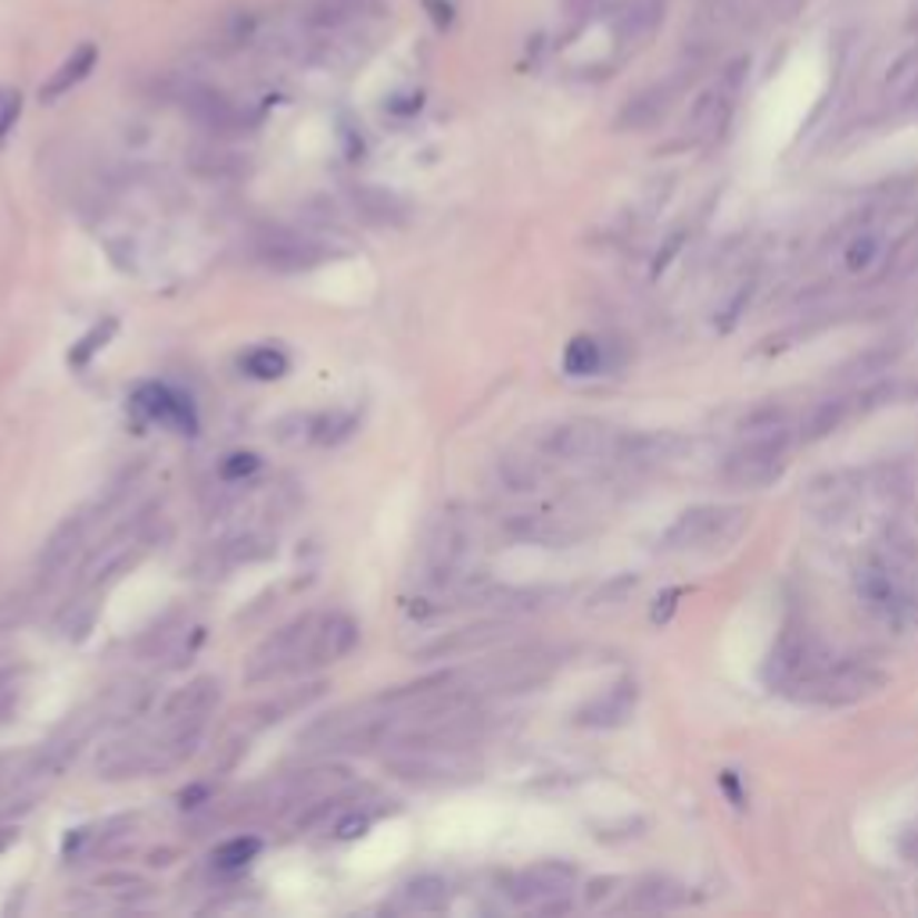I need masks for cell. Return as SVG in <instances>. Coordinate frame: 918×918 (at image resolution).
I'll list each match as a JSON object with an SVG mask.
<instances>
[{
  "label": "cell",
  "instance_id": "cell-1",
  "mask_svg": "<svg viewBox=\"0 0 918 918\" xmlns=\"http://www.w3.org/2000/svg\"><path fill=\"white\" fill-rule=\"evenodd\" d=\"M905 567H911V550L908 545H890V553L868 556L853 574V589H858V600L868 610V618H876L886 628H908L918 614V600L908 585Z\"/></svg>",
  "mask_w": 918,
  "mask_h": 918
},
{
  "label": "cell",
  "instance_id": "cell-2",
  "mask_svg": "<svg viewBox=\"0 0 918 918\" xmlns=\"http://www.w3.org/2000/svg\"><path fill=\"white\" fill-rule=\"evenodd\" d=\"M886 689V674L865 660H840L815 671L808 682L793 689V697L815 707H853L861 700H872Z\"/></svg>",
  "mask_w": 918,
  "mask_h": 918
},
{
  "label": "cell",
  "instance_id": "cell-3",
  "mask_svg": "<svg viewBox=\"0 0 918 918\" xmlns=\"http://www.w3.org/2000/svg\"><path fill=\"white\" fill-rule=\"evenodd\" d=\"M747 527V510L743 506H692L674 517V524L660 535V550L664 553H682V550H714V545H729L739 531Z\"/></svg>",
  "mask_w": 918,
  "mask_h": 918
},
{
  "label": "cell",
  "instance_id": "cell-4",
  "mask_svg": "<svg viewBox=\"0 0 918 918\" xmlns=\"http://www.w3.org/2000/svg\"><path fill=\"white\" fill-rule=\"evenodd\" d=\"M316 618L302 614L292 624L277 628L248 660V682H273L280 674H295L309 668V642H313Z\"/></svg>",
  "mask_w": 918,
  "mask_h": 918
},
{
  "label": "cell",
  "instance_id": "cell-5",
  "mask_svg": "<svg viewBox=\"0 0 918 918\" xmlns=\"http://www.w3.org/2000/svg\"><path fill=\"white\" fill-rule=\"evenodd\" d=\"M789 434L768 438H739V445L721 460V477L736 488H764L786 474Z\"/></svg>",
  "mask_w": 918,
  "mask_h": 918
},
{
  "label": "cell",
  "instance_id": "cell-6",
  "mask_svg": "<svg viewBox=\"0 0 918 918\" xmlns=\"http://www.w3.org/2000/svg\"><path fill=\"white\" fill-rule=\"evenodd\" d=\"M388 771L402 782L424 786V789H445V786H463L477 779L474 761H466L463 750H395L388 761Z\"/></svg>",
  "mask_w": 918,
  "mask_h": 918
},
{
  "label": "cell",
  "instance_id": "cell-7",
  "mask_svg": "<svg viewBox=\"0 0 918 918\" xmlns=\"http://www.w3.org/2000/svg\"><path fill=\"white\" fill-rule=\"evenodd\" d=\"M618 438L621 434L610 424L592 421V416H574V421L553 424L545 431L539 438V448H542V456L560 460V463H585V460L614 456Z\"/></svg>",
  "mask_w": 918,
  "mask_h": 918
},
{
  "label": "cell",
  "instance_id": "cell-8",
  "mask_svg": "<svg viewBox=\"0 0 918 918\" xmlns=\"http://www.w3.org/2000/svg\"><path fill=\"white\" fill-rule=\"evenodd\" d=\"M255 255L277 273H305V269L324 266L334 255V248L309 234H302V230L266 227L259 234V240H255Z\"/></svg>",
  "mask_w": 918,
  "mask_h": 918
},
{
  "label": "cell",
  "instance_id": "cell-9",
  "mask_svg": "<svg viewBox=\"0 0 918 918\" xmlns=\"http://www.w3.org/2000/svg\"><path fill=\"white\" fill-rule=\"evenodd\" d=\"M826 650L818 646L811 632H786L779 639V646L771 650L768 664H764V682L771 689H786L793 692L797 685H803L815 671L826 668Z\"/></svg>",
  "mask_w": 918,
  "mask_h": 918
},
{
  "label": "cell",
  "instance_id": "cell-10",
  "mask_svg": "<svg viewBox=\"0 0 918 918\" xmlns=\"http://www.w3.org/2000/svg\"><path fill=\"white\" fill-rule=\"evenodd\" d=\"M743 79H747V61H736V66L724 69V76L714 87H707L700 98L692 101V108H689V137L692 140H714L724 134Z\"/></svg>",
  "mask_w": 918,
  "mask_h": 918
},
{
  "label": "cell",
  "instance_id": "cell-11",
  "mask_svg": "<svg viewBox=\"0 0 918 918\" xmlns=\"http://www.w3.org/2000/svg\"><path fill=\"white\" fill-rule=\"evenodd\" d=\"M574 879H578L574 865L542 861V865L524 868V872H517V876H510L506 894H510V900H517V905H524V908H542L545 900L571 894Z\"/></svg>",
  "mask_w": 918,
  "mask_h": 918
},
{
  "label": "cell",
  "instance_id": "cell-12",
  "mask_svg": "<svg viewBox=\"0 0 918 918\" xmlns=\"http://www.w3.org/2000/svg\"><path fill=\"white\" fill-rule=\"evenodd\" d=\"M503 639H506V621L466 624V628H456V632H445L438 639H431L427 646H421L413 653V660H453V657L474 653V650H488Z\"/></svg>",
  "mask_w": 918,
  "mask_h": 918
},
{
  "label": "cell",
  "instance_id": "cell-13",
  "mask_svg": "<svg viewBox=\"0 0 918 918\" xmlns=\"http://www.w3.org/2000/svg\"><path fill=\"white\" fill-rule=\"evenodd\" d=\"M685 448V438L674 431H635V434H621L614 445V460H621L624 466H660L671 463Z\"/></svg>",
  "mask_w": 918,
  "mask_h": 918
},
{
  "label": "cell",
  "instance_id": "cell-14",
  "mask_svg": "<svg viewBox=\"0 0 918 918\" xmlns=\"http://www.w3.org/2000/svg\"><path fill=\"white\" fill-rule=\"evenodd\" d=\"M184 108H187V116L195 119L198 126H205V130H213V134H230V130H240V111L237 105L227 98V93H219L213 87H201V83H190L184 90Z\"/></svg>",
  "mask_w": 918,
  "mask_h": 918
},
{
  "label": "cell",
  "instance_id": "cell-15",
  "mask_svg": "<svg viewBox=\"0 0 918 918\" xmlns=\"http://www.w3.org/2000/svg\"><path fill=\"white\" fill-rule=\"evenodd\" d=\"M603 11L618 40L635 43L657 29L660 14H664V0H603Z\"/></svg>",
  "mask_w": 918,
  "mask_h": 918
},
{
  "label": "cell",
  "instance_id": "cell-16",
  "mask_svg": "<svg viewBox=\"0 0 918 918\" xmlns=\"http://www.w3.org/2000/svg\"><path fill=\"white\" fill-rule=\"evenodd\" d=\"M359 646V624L348 614H330L313 628L309 642V664H334V660H345L352 650Z\"/></svg>",
  "mask_w": 918,
  "mask_h": 918
},
{
  "label": "cell",
  "instance_id": "cell-17",
  "mask_svg": "<svg viewBox=\"0 0 918 918\" xmlns=\"http://www.w3.org/2000/svg\"><path fill=\"white\" fill-rule=\"evenodd\" d=\"M635 711V682H618L610 685L603 697L589 700L582 711L574 714V721L582 729H621V724L632 718Z\"/></svg>",
  "mask_w": 918,
  "mask_h": 918
},
{
  "label": "cell",
  "instance_id": "cell-18",
  "mask_svg": "<svg viewBox=\"0 0 918 918\" xmlns=\"http://www.w3.org/2000/svg\"><path fill=\"white\" fill-rule=\"evenodd\" d=\"M83 531H87L83 513H69V517L51 531V539H47L40 550V578H55L69 567L72 556L79 553V545H83Z\"/></svg>",
  "mask_w": 918,
  "mask_h": 918
},
{
  "label": "cell",
  "instance_id": "cell-19",
  "mask_svg": "<svg viewBox=\"0 0 918 918\" xmlns=\"http://www.w3.org/2000/svg\"><path fill=\"white\" fill-rule=\"evenodd\" d=\"M219 700V682L216 679H195L190 685L176 689L172 697L162 707V721L176 724V721H205V714L213 711Z\"/></svg>",
  "mask_w": 918,
  "mask_h": 918
},
{
  "label": "cell",
  "instance_id": "cell-20",
  "mask_svg": "<svg viewBox=\"0 0 918 918\" xmlns=\"http://www.w3.org/2000/svg\"><path fill=\"white\" fill-rule=\"evenodd\" d=\"M151 764V743L140 739H116L98 753V776L116 782V779H134Z\"/></svg>",
  "mask_w": 918,
  "mask_h": 918
},
{
  "label": "cell",
  "instance_id": "cell-21",
  "mask_svg": "<svg viewBox=\"0 0 918 918\" xmlns=\"http://www.w3.org/2000/svg\"><path fill=\"white\" fill-rule=\"evenodd\" d=\"M674 90H679V83H657L650 90L635 93V98L621 108L618 126L621 130H646V126H657L660 119L668 116V108L674 101Z\"/></svg>",
  "mask_w": 918,
  "mask_h": 918
},
{
  "label": "cell",
  "instance_id": "cell-22",
  "mask_svg": "<svg viewBox=\"0 0 918 918\" xmlns=\"http://www.w3.org/2000/svg\"><path fill=\"white\" fill-rule=\"evenodd\" d=\"M93 66H98V47H93V43H79L76 51L51 72V79H47V83L40 87V101L66 98L72 87H79L93 72Z\"/></svg>",
  "mask_w": 918,
  "mask_h": 918
},
{
  "label": "cell",
  "instance_id": "cell-23",
  "mask_svg": "<svg viewBox=\"0 0 918 918\" xmlns=\"http://www.w3.org/2000/svg\"><path fill=\"white\" fill-rule=\"evenodd\" d=\"M853 413V395H836V398H821L808 409V416L800 421V442H821L829 438L832 431H840L847 424V416Z\"/></svg>",
  "mask_w": 918,
  "mask_h": 918
},
{
  "label": "cell",
  "instance_id": "cell-24",
  "mask_svg": "<svg viewBox=\"0 0 918 918\" xmlns=\"http://www.w3.org/2000/svg\"><path fill=\"white\" fill-rule=\"evenodd\" d=\"M352 201H356L359 216L366 223H374V227H402V223H406V201L384 187L363 184L352 190Z\"/></svg>",
  "mask_w": 918,
  "mask_h": 918
},
{
  "label": "cell",
  "instance_id": "cell-25",
  "mask_svg": "<svg viewBox=\"0 0 918 918\" xmlns=\"http://www.w3.org/2000/svg\"><path fill=\"white\" fill-rule=\"evenodd\" d=\"M137 409L148 416V421H162V424H187V427H195V421H190V409H187V402L180 395H172L169 388H162V384H144V388L137 392Z\"/></svg>",
  "mask_w": 918,
  "mask_h": 918
},
{
  "label": "cell",
  "instance_id": "cell-26",
  "mask_svg": "<svg viewBox=\"0 0 918 918\" xmlns=\"http://www.w3.org/2000/svg\"><path fill=\"white\" fill-rule=\"evenodd\" d=\"M882 98L890 105L918 101V47L905 51L890 66V72H886V83H882Z\"/></svg>",
  "mask_w": 918,
  "mask_h": 918
},
{
  "label": "cell",
  "instance_id": "cell-27",
  "mask_svg": "<svg viewBox=\"0 0 918 918\" xmlns=\"http://www.w3.org/2000/svg\"><path fill=\"white\" fill-rule=\"evenodd\" d=\"M628 905H632L635 911H671V908L685 905V890L679 882L653 876V879H642L635 886V894H632Z\"/></svg>",
  "mask_w": 918,
  "mask_h": 918
},
{
  "label": "cell",
  "instance_id": "cell-28",
  "mask_svg": "<svg viewBox=\"0 0 918 918\" xmlns=\"http://www.w3.org/2000/svg\"><path fill=\"white\" fill-rule=\"evenodd\" d=\"M603 345L595 342L589 334H578L563 348V369H567L571 377H595L603 369Z\"/></svg>",
  "mask_w": 918,
  "mask_h": 918
},
{
  "label": "cell",
  "instance_id": "cell-29",
  "mask_svg": "<svg viewBox=\"0 0 918 918\" xmlns=\"http://www.w3.org/2000/svg\"><path fill=\"white\" fill-rule=\"evenodd\" d=\"M402 900L413 911H442L448 905V882L442 876H416L402 886Z\"/></svg>",
  "mask_w": 918,
  "mask_h": 918
},
{
  "label": "cell",
  "instance_id": "cell-30",
  "mask_svg": "<svg viewBox=\"0 0 918 918\" xmlns=\"http://www.w3.org/2000/svg\"><path fill=\"white\" fill-rule=\"evenodd\" d=\"M93 624H98V603L83 595V600H72L66 610H61L55 621V632L66 642H83L93 632Z\"/></svg>",
  "mask_w": 918,
  "mask_h": 918
},
{
  "label": "cell",
  "instance_id": "cell-31",
  "mask_svg": "<svg viewBox=\"0 0 918 918\" xmlns=\"http://www.w3.org/2000/svg\"><path fill=\"white\" fill-rule=\"evenodd\" d=\"M495 474H499V481H503L506 492H531V488H539L542 466H539V460H531V456H513L510 453V456H499Z\"/></svg>",
  "mask_w": 918,
  "mask_h": 918
},
{
  "label": "cell",
  "instance_id": "cell-32",
  "mask_svg": "<svg viewBox=\"0 0 918 918\" xmlns=\"http://www.w3.org/2000/svg\"><path fill=\"white\" fill-rule=\"evenodd\" d=\"M116 330H119V319H116V316H105L101 324H93V327L72 345V352H69V366H79V369L90 366V359L98 356V352L111 342V337H116Z\"/></svg>",
  "mask_w": 918,
  "mask_h": 918
},
{
  "label": "cell",
  "instance_id": "cell-33",
  "mask_svg": "<svg viewBox=\"0 0 918 918\" xmlns=\"http://www.w3.org/2000/svg\"><path fill=\"white\" fill-rule=\"evenodd\" d=\"M259 850H263L259 836H234V840L219 843L213 850V865L223 868V872H234V868H245L248 861L259 858Z\"/></svg>",
  "mask_w": 918,
  "mask_h": 918
},
{
  "label": "cell",
  "instance_id": "cell-34",
  "mask_svg": "<svg viewBox=\"0 0 918 918\" xmlns=\"http://www.w3.org/2000/svg\"><path fill=\"white\" fill-rule=\"evenodd\" d=\"M273 553H277V545H273L266 535H259V531H248V535H237L234 542L223 545V560H227L230 567L255 563V560H269Z\"/></svg>",
  "mask_w": 918,
  "mask_h": 918
},
{
  "label": "cell",
  "instance_id": "cell-35",
  "mask_svg": "<svg viewBox=\"0 0 918 918\" xmlns=\"http://www.w3.org/2000/svg\"><path fill=\"white\" fill-rule=\"evenodd\" d=\"M245 369L255 381H280L287 369H292V359H287V352H280L277 345H263L245 356Z\"/></svg>",
  "mask_w": 918,
  "mask_h": 918
},
{
  "label": "cell",
  "instance_id": "cell-36",
  "mask_svg": "<svg viewBox=\"0 0 918 918\" xmlns=\"http://www.w3.org/2000/svg\"><path fill=\"white\" fill-rule=\"evenodd\" d=\"M377 0H313L309 22L313 26H342L348 19L363 14V8H374Z\"/></svg>",
  "mask_w": 918,
  "mask_h": 918
},
{
  "label": "cell",
  "instance_id": "cell-37",
  "mask_svg": "<svg viewBox=\"0 0 918 918\" xmlns=\"http://www.w3.org/2000/svg\"><path fill=\"white\" fill-rule=\"evenodd\" d=\"M882 259V237L872 230H861L858 237H850V245L843 251V266L847 273H868Z\"/></svg>",
  "mask_w": 918,
  "mask_h": 918
},
{
  "label": "cell",
  "instance_id": "cell-38",
  "mask_svg": "<svg viewBox=\"0 0 918 918\" xmlns=\"http://www.w3.org/2000/svg\"><path fill=\"white\" fill-rule=\"evenodd\" d=\"M352 431H356V416L337 409V413H327V416H316L313 438L319 445H337V442H345Z\"/></svg>",
  "mask_w": 918,
  "mask_h": 918
},
{
  "label": "cell",
  "instance_id": "cell-39",
  "mask_svg": "<svg viewBox=\"0 0 918 918\" xmlns=\"http://www.w3.org/2000/svg\"><path fill=\"white\" fill-rule=\"evenodd\" d=\"M22 116V93L11 87H0V148L8 144V137L14 134Z\"/></svg>",
  "mask_w": 918,
  "mask_h": 918
},
{
  "label": "cell",
  "instance_id": "cell-40",
  "mask_svg": "<svg viewBox=\"0 0 918 918\" xmlns=\"http://www.w3.org/2000/svg\"><path fill=\"white\" fill-rule=\"evenodd\" d=\"M369 826H374V815L369 811H345L342 818L334 821V840H359V836H366L369 832Z\"/></svg>",
  "mask_w": 918,
  "mask_h": 918
},
{
  "label": "cell",
  "instance_id": "cell-41",
  "mask_svg": "<svg viewBox=\"0 0 918 918\" xmlns=\"http://www.w3.org/2000/svg\"><path fill=\"white\" fill-rule=\"evenodd\" d=\"M259 466H263V460L255 456V453H234V456H227V460L219 463V477L234 485V481L251 477L255 471H259Z\"/></svg>",
  "mask_w": 918,
  "mask_h": 918
},
{
  "label": "cell",
  "instance_id": "cell-42",
  "mask_svg": "<svg viewBox=\"0 0 918 918\" xmlns=\"http://www.w3.org/2000/svg\"><path fill=\"white\" fill-rule=\"evenodd\" d=\"M635 585H639L635 574H621V578H614V582H606L600 592H595L592 603H595V606H603V603H624L628 592H635Z\"/></svg>",
  "mask_w": 918,
  "mask_h": 918
},
{
  "label": "cell",
  "instance_id": "cell-43",
  "mask_svg": "<svg viewBox=\"0 0 918 918\" xmlns=\"http://www.w3.org/2000/svg\"><path fill=\"white\" fill-rule=\"evenodd\" d=\"M685 240H689V230H682V227H679V230H674V234L664 240V245L657 248V259H653V277H660V273H664V269L674 263V255H679V251L685 248Z\"/></svg>",
  "mask_w": 918,
  "mask_h": 918
},
{
  "label": "cell",
  "instance_id": "cell-44",
  "mask_svg": "<svg viewBox=\"0 0 918 918\" xmlns=\"http://www.w3.org/2000/svg\"><path fill=\"white\" fill-rule=\"evenodd\" d=\"M750 295H753V284H743V287H739V292L729 298V305H724V309L718 313V327H721V330H732V327H736V319H739V313L747 309Z\"/></svg>",
  "mask_w": 918,
  "mask_h": 918
},
{
  "label": "cell",
  "instance_id": "cell-45",
  "mask_svg": "<svg viewBox=\"0 0 918 918\" xmlns=\"http://www.w3.org/2000/svg\"><path fill=\"white\" fill-rule=\"evenodd\" d=\"M682 589H671V592H664L660 595V600L653 603V610H650V621L653 624H668L671 621V614H674V606H679V600H682Z\"/></svg>",
  "mask_w": 918,
  "mask_h": 918
},
{
  "label": "cell",
  "instance_id": "cell-46",
  "mask_svg": "<svg viewBox=\"0 0 918 918\" xmlns=\"http://www.w3.org/2000/svg\"><path fill=\"white\" fill-rule=\"evenodd\" d=\"M424 11L431 14L434 29H453L456 22V8L448 4V0H424Z\"/></svg>",
  "mask_w": 918,
  "mask_h": 918
},
{
  "label": "cell",
  "instance_id": "cell-47",
  "mask_svg": "<svg viewBox=\"0 0 918 918\" xmlns=\"http://www.w3.org/2000/svg\"><path fill=\"white\" fill-rule=\"evenodd\" d=\"M213 786H190L180 793V808H201V803H213Z\"/></svg>",
  "mask_w": 918,
  "mask_h": 918
},
{
  "label": "cell",
  "instance_id": "cell-48",
  "mask_svg": "<svg viewBox=\"0 0 918 918\" xmlns=\"http://www.w3.org/2000/svg\"><path fill=\"white\" fill-rule=\"evenodd\" d=\"M721 786H724V793L732 797V803H736V808H743V803H747V793H743V789H739V779H736V771H721Z\"/></svg>",
  "mask_w": 918,
  "mask_h": 918
},
{
  "label": "cell",
  "instance_id": "cell-49",
  "mask_svg": "<svg viewBox=\"0 0 918 918\" xmlns=\"http://www.w3.org/2000/svg\"><path fill=\"white\" fill-rule=\"evenodd\" d=\"M388 111H395V116H413V111H421V93H406V98L388 101Z\"/></svg>",
  "mask_w": 918,
  "mask_h": 918
},
{
  "label": "cell",
  "instance_id": "cell-50",
  "mask_svg": "<svg viewBox=\"0 0 918 918\" xmlns=\"http://www.w3.org/2000/svg\"><path fill=\"white\" fill-rule=\"evenodd\" d=\"M19 843V826H0V853Z\"/></svg>",
  "mask_w": 918,
  "mask_h": 918
},
{
  "label": "cell",
  "instance_id": "cell-51",
  "mask_svg": "<svg viewBox=\"0 0 918 918\" xmlns=\"http://www.w3.org/2000/svg\"><path fill=\"white\" fill-rule=\"evenodd\" d=\"M911 858L918 861V832H915V840H911Z\"/></svg>",
  "mask_w": 918,
  "mask_h": 918
}]
</instances>
